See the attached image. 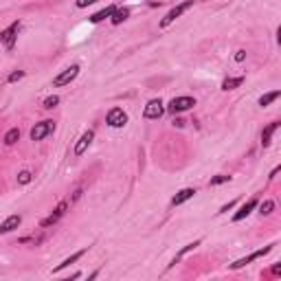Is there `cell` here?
<instances>
[{"mask_svg": "<svg viewBox=\"0 0 281 281\" xmlns=\"http://www.w3.org/2000/svg\"><path fill=\"white\" fill-rule=\"evenodd\" d=\"M191 7H193V0H185V3L176 5V7H173V9H171L169 13H167V16H165L163 20H160V29H167V26H169L171 22H176V20H178L180 16H183L185 11H189Z\"/></svg>", "mask_w": 281, "mask_h": 281, "instance_id": "1", "label": "cell"}, {"mask_svg": "<svg viewBox=\"0 0 281 281\" xmlns=\"http://www.w3.org/2000/svg\"><path fill=\"white\" fill-rule=\"evenodd\" d=\"M130 16V9H125V7H121V9H115V13H112V24H121L123 20H128Z\"/></svg>", "mask_w": 281, "mask_h": 281, "instance_id": "18", "label": "cell"}, {"mask_svg": "<svg viewBox=\"0 0 281 281\" xmlns=\"http://www.w3.org/2000/svg\"><path fill=\"white\" fill-rule=\"evenodd\" d=\"M20 222H22V218H20V216H9L3 224H0V235H5V233H11L13 229H18Z\"/></svg>", "mask_w": 281, "mask_h": 281, "instance_id": "13", "label": "cell"}, {"mask_svg": "<svg viewBox=\"0 0 281 281\" xmlns=\"http://www.w3.org/2000/svg\"><path fill=\"white\" fill-rule=\"evenodd\" d=\"M272 209H275V202H272V200H266V202L259 206V213H262V216H270Z\"/></svg>", "mask_w": 281, "mask_h": 281, "instance_id": "22", "label": "cell"}, {"mask_svg": "<svg viewBox=\"0 0 281 281\" xmlns=\"http://www.w3.org/2000/svg\"><path fill=\"white\" fill-rule=\"evenodd\" d=\"M18 138H20V130L18 128H13V130H9L5 134V145H13V143H18Z\"/></svg>", "mask_w": 281, "mask_h": 281, "instance_id": "21", "label": "cell"}, {"mask_svg": "<svg viewBox=\"0 0 281 281\" xmlns=\"http://www.w3.org/2000/svg\"><path fill=\"white\" fill-rule=\"evenodd\" d=\"M196 106V99L193 97H173L169 106H167V110L171 112V115H176V112H185V110H189Z\"/></svg>", "mask_w": 281, "mask_h": 281, "instance_id": "3", "label": "cell"}, {"mask_svg": "<svg viewBox=\"0 0 281 281\" xmlns=\"http://www.w3.org/2000/svg\"><path fill=\"white\" fill-rule=\"evenodd\" d=\"M270 251H272V244H270V246H266V249H262V251H255V253H251L249 257H242V259H237L235 264H231V270H239V268H244L246 264H251V262H255V259H259V257L268 255Z\"/></svg>", "mask_w": 281, "mask_h": 281, "instance_id": "7", "label": "cell"}, {"mask_svg": "<svg viewBox=\"0 0 281 281\" xmlns=\"http://www.w3.org/2000/svg\"><path fill=\"white\" fill-rule=\"evenodd\" d=\"M92 138H95V132H92V130L84 132L82 138H79V140H77V145H75V156H82V154H84L86 150H88L90 143H92Z\"/></svg>", "mask_w": 281, "mask_h": 281, "instance_id": "10", "label": "cell"}, {"mask_svg": "<svg viewBox=\"0 0 281 281\" xmlns=\"http://www.w3.org/2000/svg\"><path fill=\"white\" fill-rule=\"evenodd\" d=\"M57 103H59V97H55V95H51V97H46V99H44V108H46V110L55 108Z\"/></svg>", "mask_w": 281, "mask_h": 281, "instance_id": "23", "label": "cell"}, {"mask_svg": "<svg viewBox=\"0 0 281 281\" xmlns=\"http://www.w3.org/2000/svg\"><path fill=\"white\" fill-rule=\"evenodd\" d=\"M18 31H20V22H13L9 24L5 31H0V42L7 51H11L13 46H16V38H18Z\"/></svg>", "mask_w": 281, "mask_h": 281, "instance_id": "2", "label": "cell"}, {"mask_svg": "<svg viewBox=\"0 0 281 281\" xmlns=\"http://www.w3.org/2000/svg\"><path fill=\"white\" fill-rule=\"evenodd\" d=\"M242 84H244V77H229L222 82V90H235Z\"/></svg>", "mask_w": 281, "mask_h": 281, "instance_id": "19", "label": "cell"}, {"mask_svg": "<svg viewBox=\"0 0 281 281\" xmlns=\"http://www.w3.org/2000/svg\"><path fill=\"white\" fill-rule=\"evenodd\" d=\"M22 77H24V73L22 71H16V73H11V75L7 77V82L13 84V82H18V79H22Z\"/></svg>", "mask_w": 281, "mask_h": 281, "instance_id": "26", "label": "cell"}, {"mask_svg": "<svg viewBox=\"0 0 281 281\" xmlns=\"http://www.w3.org/2000/svg\"><path fill=\"white\" fill-rule=\"evenodd\" d=\"M106 123H108L110 128H125V123H128V115H125L121 108H112L108 112V117H106Z\"/></svg>", "mask_w": 281, "mask_h": 281, "instance_id": "5", "label": "cell"}, {"mask_svg": "<svg viewBox=\"0 0 281 281\" xmlns=\"http://www.w3.org/2000/svg\"><path fill=\"white\" fill-rule=\"evenodd\" d=\"M163 112H165L163 101H160V99H152V101L145 106L143 117L145 119H160V117H163Z\"/></svg>", "mask_w": 281, "mask_h": 281, "instance_id": "8", "label": "cell"}, {"mask_svg": "<svg viewBox=\"0 0 281 281\" xmlns=\"http://www.w3.org/2000/svg\"><path fill=\"white\" fill-rule=\"evenodd\" d=\"M246 59V51H237L235 53V62H244Z\"/></svg>", "mask_w": 281, "mask_h": 281, "instance_id": "28", "label": "cell"}, {"mask_svg": "<svg viewBox=\"0 0 281 281\" xmlns=\"http://www.w3.org/2000/svg\"><path fill=\"white\" fill-rule=\"evenodd\" d=\"M95 3H99V0H77V7H79V9H84V7H88V5H95Z\"/></svg>", "mask_w": 281, "mask_h": 281, "instance_id": "27", "label": "cell"}, {"mask_svg": "<svg viewBox=\"0 0 281 281\" xmlns=\"http://www.w3.org/2000/svg\"><path fill=\"white\" fill-rule=\"evenodd\" d=\"M115 9L117 7H106V9H101V11H97V13H92V16L88 18L92 24H97V22H101V20H106V18H110L112 13H115Z\"/></svg>", "mask_w": 281, "mask_h": 281, "instance_id": "16", "label": "cell"}, {"mask_svg": "<svg viewBox=\"0 0 281 281\" xmlns=\"http://www.w3.org/2000/svg\"><path fill=\"white\" fill-rule=\"evenodd\" d=\"M198 246H200V239H196V242H191V244H187V246H185V249H183V251H180V253H178V255H176V257H173V262H171L169 266H173V264H178V262H180V259H183V257L187 255V253L196 251V249H198Z\"/></svg>", "mask_w": 281, "mask_h": 281, "instance_id": "17", "label": "cell"}, {"mask_svg": "<svg viewBox=\"0 0 281 281\" xmlns=\"http://www.w3.org/2000/svg\"><path fill=\"white\" fill-rule=\"evenodd\" d=\"M272 275H275V277L281 275V266H279V264H277V266H272Z\"/></svg>", "mask_w": 281, "mask_h": 281, "instance_id": "30", "label": "cell"}, {"mask_svg": "<svg viewBox=\"0 0 281 281\" xmlns=\"http://www.w3.org/2000/svg\"><path fill=\"white\" fill-rule=\"evenodd\" d=\"M66 209H68V202H59V204L55 206V211H53L49 218L42 220V229H49V226H53L55 222H59V218H62L64 213H66Z\"/></svg>", "mask_w": 281, "mask_h": 281, "instance_id": "9", "label": "cell"}, {"mask_svg": "<svg viewBox=\"0 0 281 281\" xmlns=\"http://www.w3.org/2000/svg\"><path fill=\"white\" fill-rule=\"evenodd\" d=\"M55 130V121H40L36 123V128L31 130V140H42Z\"/></svg>", "mask_w": 281, "mask_h": 281, "instance_id": "4", "label": "cell"}, {"mask_svg": "<svg viewBox=\"0 0 281 281\" xmlns=\"http://www.w3.org/2000/svg\"><path fill=\"white\" fill-rule=\"evenodd\" d=\"M233 206H235V202H229V204H224V206H222V209H220V213H226V211H231V209H233Z\"/></svg>", "mask_w": 281, "mask_h": 281, "instance_id": "29", "label": "cell"}, {"mask_svg": "<svg viewBox=\"0 0 281 281\" xmlns=\"http://www.w3.org/2000/svg\"><path fill=\"white\" fill-rule=\"evenodd\" d=\"M77 75H79V66H77V64H73V66H68V68L62 71L55 79H53V86H57V88H59V86H66V84H71Z\"/></svg>", "mask_w": 281, "mask_h": 281, "instance_id": "6", "label": "cell"}, {"mask_svg": "<svg viewBox=\"0 0 281 281\" xmlns=\"http://www.w3.org/2000/svg\"><path fill=\"white\" fill-rule=\"evenodd\" d=\"M193 196H196V189H193V187H187V189H180V191L176 193V196H173L171 204H173V206H178V204L187 202V200H191Z\"/></svg>", "mask_w": 281, "mask_h": 281, "instance_id": "12", "label": "cell"}, {"mask_svg": "<svg viewBox=\"0 0 281 281\" xmlns=\"http://www.w3.org/2000/svg\"><path fill=\"white\" fill-rule=\"evenodd\" d=\"M255 206H257V198L246 200V202L242 204V209H239V211L235 213V216H233V222H239V220L249 218V216H251V211H255Z\"/></svg>", "mask_w": 281, "mask_h": 281, "instance_id": "11", "label": "cell"}, {"mask_svg": "<svg viewBox=\"0 0 281 281\" xmlns=\"http://www.w3.org/2000/svg\"><path fill=\"white\" fill-rule=\"evenodd\" d=\"M224 183H231V176H213L209 185L216 187V185H224Z\"/></svg>", "mask_w": 281, "mask_h": 281, "instance_id": "24", "label": "cell"}, {"mask_svg": "<svg viewBox=\"0 0 281 281\" xmlns=\"http://www.w3.org/2000/svg\"><path fill=\"white\" fill-rule=\"evenodd\" d=\"M281 97V90H272V92H266V95L259 99V106H262V108H266V106H270L272 101H277V99Z\"/></svg>", "mask_w": 281, "mask_h": 281, "instance_id": "20", "label": "cell"}, {"mask_svg": "<svg viewBox=\"0 0 281 281\" xmlns=\"http://www.w3.org/2000/svg\"><path fill=\"white\" fill-rule=\"evenodd\" d=\"M279 125H281V123L275 121V123H270L268 128H266V130L262 132V145H264V147H268V145L272 143V134H275V132L279 130Z\"/></svg>", "mask_w": 281, "mask_h": 281, "instance_id": "15", "label": "cell"}, {"mask_svg": "<svg viewBox=\"0 0 281 281\" xmlns=\"http://www.w3.org/2000/svg\"><path fill=\"white\" fill-rule=\"evenodd\" d=\"M173 125H178V128H183V125H185V121H183V119H176V121H173Z\"/></svg>", "mask_w": 281, "mask_h": 281, "instance_id": "31", "label": "cell"}, {"mask_svg": "<svg viewBox=\"0 0 281 281\" xmlns=\"http://www.w3.org/2000/svg\"><path fill=\"white\" fill-rule=\"evenodd\" d=\"M84 255H86V249H84V251H77V253H73V255H71V257H66V259H64V262H62V264H59V266H55V268H53V272H59V270L68 268V266H71V264H75V262H77V259H82Z\"/></svg>", "mask_w": 281, "mask_h": 281, "instance_id": "14", "label": "cell"}, {"mask_svg": "<svg viewBox=\"0 0 281 281\" xmlns=\"http://www.w3.org/2000/svg\"><path fill=\"white\" fill-rule=\"evenodd\" d=\"M18 183L20 185H29L31 183V171H20L18 173Z\"/></svg>", "mask_w": 281, "mask_h": 281, "instance_id": "25", "label": "cell"}]
</instances>
